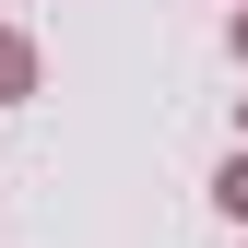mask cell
Masks as SVG:
<instances>
[{"label":"cell","mask_w":248,"mask_h":248,"mask_svg":"<svg viewBox=\"0 0 248 248\" xmlns=\"http://www.w3.org/2000/svg\"><path fill=\"white\" fill-rule=\"evenodd\" d=\"M213 201H225V213H236V225H248V142L225 154V177H213Z\"/></svg>","instance_id":"2"},{"label":"cell","mask_w":248,"mask_h":248,"mask_svg":"<svg viewBox=\"0 0 248 248\" xmlns=\"http://www.w3.org/2000/svg\"><path fill=\"white\" fill-rule=\"evenodd\" d=\"M24 95H36V36L0 24V107H24Z\"/></svg>","instance_id":"1"},{"label":"cell","mask_w":248,"mask_h":248,"mask_svg":"<svg viewBox=\"0 0 248 248\" xmlns=\"http://www.w3.org/2000/svg\"><path fill=\"white\" fill-rule=\"evenodd\" d=\"M236 130H248V95H236Z\"/></svg>","instance_id":"4"},{"label":"cell","mask_w":248,"mask_h":248,"mask_svg":"<svg viewBox=\"0 0 248 248\" xmlns=\"http://www.w3.org/2000/svg\"><path fill=\"white\" fill-rule=\"evenodd\" d=\"M236 59H248V12H236Z\"/></svg>","instance_id":"3"}]
</instances>
